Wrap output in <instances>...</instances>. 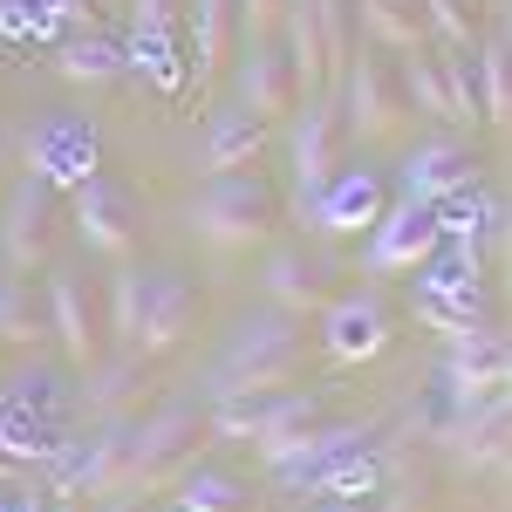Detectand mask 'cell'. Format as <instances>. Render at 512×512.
I'll return each mask as SVG.
<instances>
[{
	"mask_svg": "<svg viewBox=\"0 0 512 512\" xmlns=\"http://www.w3.org/2000/svg\"><path fill=\"white\" fill-rule=\"evenodd\" d=\"M301 349H308V328L294 315H280V308L239 315L226 349L212 355V369H205V403H246V396L287 390L294 369H301Z\"/></svg>",
	"mask_w": 512,
	"mask_h": 512,
	"instance_id": "6da1fadb",
	"label": "cell"
},
{
	"mask_svg": "<svg viewBox=\"0 0 512 512\" xmlns=\"http://www.w3.org/2000/svg\"><path fill=\"white\" fill-rule=\"evenodd\" d=\"M198 321V294L185 274H164V267H123L110 287V328L130 355H164L192 335Z\"/></svg>",
	"mask_w": 512,
	"mask_h": 512,
	"instance_id": "7a4b0ae2",
	"label": "cell"
},
{
	"mask_svg": "<svg viewBox=\"0 0 512 512\" xmlns=\"http://www.w3.org/2000/svg\"><path fill=\"white\" fill-rule=\"evenodd\" d=\"M192 239L212 253H239V246H260L280 226V192L260 171H212L185 205Z\"/></svg>",
	"mask_w": 512,
	"mask_h": 512,
	"instance_id": "3957f363",
	"label": "cell"
},
{
	"mask_svg": "<svg viewBox=\"0 0 512 512\" xmlns=\"http://www.w3.org/2000/svg\"><path fill=\"white\" fill-rule=\"evenodd\" d=\"M198 444H205V410L198 403H164L144 424H130V458H123V492L137 499H158L178 478L198 465Z\"/></svg>",
	"mask_w": 512,
	"mask_h": 512,
	"instance_id": "277c9868",
	"label": "cell"
},
{
	"mask_svg": "<svg viewBox=\"0 0 512 512\" xmlns=\"http://www.w3.org/2000/svg\"><path fill=\"white\" fill-rule=\"evenodd\" d=\"M342 76V103H335V117L349 130L355 144H383L396 123H403V96H396V69L383 62V48H369V41H355L349 62L335 69Z\"/></svg>",
	"mask_w": 512,
	"mask_h": 512,
	"instance_id": "5b68a950",
	"label": "cell"
},
{
	"mask_svg": "<svg viewBox=\"0 0 512 512\" xmlns=\"http://www.w3.org/2000/svg\"><path fill=\"white\" fill-rule=\"evenodd\" d=\"M76 239L89 246V253H103V260H130L137 253V233H144V198L130 192L123 178H110V171H89L76 192Z\"/></svg>",
	"mask_w": 512,
	"mask_h": 512,
	"instance_id": "8992f818",
	"label": "cell"
},
{
	"mask_svg": "<svg viewBox=\"0 0 512 512\" xmlns=\"http://www.w3.org/2000/svg\"><path fill=\"white\" fill-rule=\"evenodd\" d=\"M369 424H308V431H294V437H274V444H253L260 451V465L274 472L280 492H294V499H308L315 492V478L335 465V458H349V451H369Z\"/></svg>",
	"mask_w": 512,
	"mask_h": 512,
	"instance_id": "52a82bcc",
	"label": "cell"
},
{
	"mask_svg": "<svg viewBox=\"0 0 512 512\" xmlns=\"http://www.w3.org/2000/svg\"><path fill=\"white\" fill-rule=\"evenodd\" d=\"M321 417V390H274L246 403H205V437L212 444H274Z\"/></svg>",
	"mask_w": 512,
	"mask_h": 512,
	"instance_id": "ba28073f",
	"label": "cell"
},
{
	"mask_svg": "<svg viewBox=\"0 0 512 512\" xmlns=\"http://www.w3.org/2000/svg\"><path fill=\"white\" fill-rule=\"evenodd\" d=\"M492 390H506V335L492 321H478V328L444 342L431 396L444 403V417H451V410H465V403H478V396H492Z\"/></svg>",
	"mask_w": 512,
	"mask_h": 512,
	"instance_id": "9c48e42d",
	"label": "cell"
},
{
	"mask_svg": "<svg viewBox=\"0 0 512 512\" xmlns=\"http://www.w3.org/2000/svg\"><path fill=\"white\" fill-rule=\"evenodd\" d=\"M335 96H301L294 110H287V171H294V212L308 219V205L315 192L328 185V171H335Z\"/></svg>",
	"mask_w": 512,
	"mask_h": 512,
	"instance_id": "30bf717a",
	"label": "cell"
},
{
	"mask_svg": "<svg viewBox=\"0 0 512 512\" xmlns=\"http://www.w3.org/2000/svg\"><path fill=\"white\" fill-rule=\"evenodd\" d=\"M342 267L321 253V246H280V253H267V274H260V294H267V308H280V315L308 321L321 315L335 294H342Z\"/></svg>",
	"mask_w": 512,
	"mask_h": 512,
	"instance_id": "8fae6325",
	"label": "cell"
},
{
	"mask_svg": "<svg viewBox=\"0 0 512 512\" xmlns=\"http://www.w3.org/2000/svg\"><path fill=\"white\" fill-rule=\"evenodd\" d=\"M383 205H390V185H383L369 164H335L301 226H308V233H328V239L335 233H369V226L383 219Z\"/></svg>",
	"mask_w": 512,
	"mask_h": 512,
	"instance_id": "7c38bea8",
	"label": "cell"
},
{
	"mask_svg": "<svg viewBox=\"0 0 512 512\" xmlns=\"http://www.w3.org/2000/svg\"><path fill=\"white\" fill-rule=\"evenodd\" d=\"M437 253V219L424 205H383V219L362 233V274H417Z\"/></svg>",
	"mask_w": 512,
	"mask_h": 512,
	"instance_id": "4fadbf2b",
	"label": "cell"
},
{
	"mask_svg": "<svg viewBox=\"0 0 512 512\" xmlns=\"http://www.w3.org/2000/svg\"><path fill=\"white\" fill-rule=\"evenodd\" d=\"M178 0H130V35H123V76H144L151 89L185 82V55L171 41Z\"/></svg>",
	"mask_w": 512,
	"mask_h": 512,
	"instance_id": "5bb4252c",
	"label": "cell"
},
{
	"mask_svg": "<svg viewBox=\"0 0 512 512\" xmlns=\"http://www.w3.org/2000/svg\"><path fill=\"white\" fill-rule=\"evenodd\" d=\"M55 246V185H41L35 171L7 192V219H0V260L7 274H35Z\"/></svg>",
	"mask_w": 512,
	"mask_h": 512,
	"instance_id": "9a60e30c",
	"label": "cell"
},
{
	"mask_svg": "<svg viewBox=\"0 0 512 512\" xmlns=\"http://www.w3.org/2000/svg\"><path fill=\"white\" fill-rule=\"evenodd\" d=\"M28 171H35L41 185H55V192H76L89 171H103L96 130L82 117H41L35 130H28Z\"/></svg>",
	"mask_w": 512,
	"mask_h": 512,
	"instance_id": "2e32d148",
	"label": "cell"
},
{
	"mask_svg": "<svg viewBox=\"0 0 512 512\" xmlns=\"http://www.w3.org/2000/svg\"><path fill=\"white\" fill-rule=\"evenodd\" d=\"M390 308H383V294H369V287H355V294H335L328 308H321V349L335 355V362H376V355L390 349Z\"/></svg>",
	"mask_w": 512,
	"mask_h": 512,
	"instance_id": "e0dca14e",
	"label": "cell"
},
{
	"mask_svg": "<svg viewBox=\"0 0 512 512\" xmlns=\"http://www.w3.org/2000/svg\"><path fill=\"white\" fill-rule=\"evenodd\" d=\"M472 178H478V158L458 137H424V144L403 158V171H396V198L431 212L437 198H451L458 185H472Z\"/></svg>",
	"mask_w": 512,
	"mask_h": 512,
	"instance_id": "ac0fdd59",
	"label": "cell"
},
{
	"mask_svg": "<svg viewBox=\"0 0 512 512\" xmlns=\"http://www.w3.org/2000/svg\"><path fill=\"white\" fill-rule=\"evenodd\" d=\"M294 103H301V89H294L287 55H280L274 41H246V55H239V69H233V110L274 123V117H287Z\"/></svg>",
	"mask_w": 512,
	"mask_h": 512,
	"instance_id": "d6986e66",
	"label": "cell"
},
{
	"mask_svg": "<svg viewBox=\"0 0 512 512\" xmlns=\"http://www.w3.org/2000/svg\"><path fill=\"white\" fill-rule=\"evenodd\" d=\"M0 410H7V417H21L28 431H41V437H55V444H62L69 424H76V390H69L55 369H41V362H35V369H21V376H7V383H0Z\"/></svg>",
	"mask_w": 512,
	"mask_h": 512,
	"instance_id": "ffe728a7",
	"label": "cell"
},
{
	"mask_svg": "<svg viewBox=\"0 0 512 512\" xmlns=\"http://www.w3.org/2000/svg\"><path fill=\"white\" fill-rule=\"evenodd\" d=\"M437 219V239H465V246H492V253H506V205H499V192H485V185H458L451 198H437L431 205Z\"/></svg>",
	"mask_w": 512,
	"mask_h": 512,
	"instance_id": "44dd1931",
	"label": "cell"
},
{
	"mask_svg": "<svg viewBox=\"0 0 512 512\" xmlns=\"http://www.w3.org/2000/svg\"><path fill=\"white\" fill-rule=\"evenodd\" d=\"M41 315H48V335H55V349L69 355L76 369L96 362V315H89V301H82V280L76 274H48L41 287Z\"/></svg>",
	"mask_w": 512,
	"mask_h": 512,
	"instance_id": "7402d4cb",
	"label": "cell"
},
{
	"mask_svg": "<svg viewBox=\"0 0 512 512\" xmlns=\"http://www.w3.org/2000/svg\"><path fill=\"white\" fill-rule=\"evenodd\" d=\"M137 376H144V355H96L89 369H82V390H76V417L89 424H110V417H130V403H137Z\"/></svg>",
	"mask_w": 512,
	"mask_h": 512,
	"instance_id": "603a6c76",
	"label": "cell"
},
{
	"mask_svg": "<svg viewBox=\"0 0 512 512\" xmlns=\"http://www.w3.org/2000/svg\"><path fill=\"white\" fill-rule=\"evenodd\" d=\"M96 28V0H0V41H62Z\"/></svg>",
	"mask_w": 512,
	"mask_h": 512,
	"instance_id": "cb8c5ba5",
	"label": "cell"
},
{
	"mask_svg": "<svg viewBox=\"0 0 512 512\" xmlns=\"http://www.w3.org/2000/svg\"><path fill=\"white\" fill-rule=\"evenodd\" d=\"M349 7H355V41H369V48H390V55L431 48V21L417 0H349Z\"/></svg>",
	"mask_w": 512,
	"mask_h": 512,
	"instance_id": "d4e9b609",
	"label": "cell"
},
{
	"mask_svg": "<svg viewBox=\"0 0 512 512\" xmlns=\"http://www.w3.org/2000/svg\"><path fill=\"white\" fill-rule=\"evenodd\" d=\"M280 28H287V69H294V89L301 96H321L328 89V41H321V14H315V0H287L280 7Z\"/></svg>",
	"mask_w": 512,
	"mask_h": 512,
	"instance_id": "484cf974",
	"label": "cell"
},
{
	"mask_svg": "<svg viewBox=\"0 0 512 512\" xmlns=\"http://www.w3.org/2000/svg\"><path fill=\"white\" fill-rule=\"evenodd\" d=\"M55 55V76L62 82H76V89H110V82H123V41L110 35H96V28H82V35H62V41H48Z\"/></svg>",
	"mask_w": 512,
	"mask_h": 512,
	"instance_id": "4316f807",
	"label": "cell"
},
{
	"mask_svg": "<svg viewBox=\"0 0 512 512\" xmlns=\"http://www.w3.org/2000/svg\"><path fill=\"white\" fill-rule=\"evenodd\" d=\"M260 144H267V123L226 103V110H212V123H205L198 164H205V178H212V171H246V164L260 158Z\"/></svg>",
	"mask_w": 512,
	"mask_h": 512,
	"instance_id": "83f0119b",
	"label": "cell"
},
{
	"mask_svg": "<svg viewBox=\"0 0 512 512\" xmlns=\"http://www.w3.org/2000/svg\"><path fill=\"white\" fill-rule=\"evenodd\" d=\"M185 41H192L185 69L198 82H212L226 62V41H233V0H185Z\"/></svg>",
	"mask_w": 512,
	"mask_h": 512,
	"instance_id": "f1b7e54d",
	"label": "cell"
},
{
	"mask_svg": "<svg viewBox=\"0 0 512 512\" xmlns=\"http://www.w3.org/2000/svg\"><path fill=\"white\" fill-rule=\"evenodd\" d=\"M472 82H478V123H506V103H512L506 28H492V35H478V48H472Z\"/></svg>",
	"mask_w": 512,
	"mask_h": 512,
	"instance_id": "f546056e",
	"label": "cell"
},
{
	"mask_svg": "<svg viewBox=\"0 0 512 512\" xmlns=\"http://www.w3.org/2000/svg\"><path fill=\"white\" fill-rule=\"evenodd\" d=\"M171 506L178 512H253L246 485L233 472H212V465H192V472L171 485Z\"/></svg>",
	"mask_w": 512,
	"mask_h": 512,
	"instance_id": "4dcf8cb0",
	"label": "cell"
},
{
	"mask_svg": "<svg viewBox=\"0 0 512 512\" xmlns=\"http://www.w3.org/2000/svg\"><path fill=\"white\" fill-rule=\"evenodd\" d=\"M0 342L7 349H41L48 342V315L35 308V287L21 274H0Z\"/></svg>",
	"mask_w": 512,
	"mask_h": 512,
	"instance_id": "1f68e13d",
	"label": "cell"
},
{
	"mask_svg": "<svg viewBox=\"0 0 512 512\" xmlns=\"http://www.w3.org/2000/svg\"><path fill=\"white\" fill-rule=\"evenodd\" d=\"M376 492H383V458L349 451V458H335V465L315 478L308 499H349V506H362V499H376Z\"/></svg>",
	"mask_w": 512,
	"mask_h": 512,
	"instance_id": "d6a6232c",
	"label": "cell"
},
{
	"mask_svg": "<svg viewBox=\"0 0 512 512\" xmlns=\"http://www.w3.org/2000/svg\"><path fill=\"white\" fill-rule=\"evenodd\" d=\"M396 96H403L417 117L451 123V110H444V76H437V55H431V48H410V55H403V69H396Z\"/></svg>",
	"mask_w": 512,
	"mask_h": 512,
	"instance_id": "836d02e7",
	"label": "cell"
},
{
	"mask_svg": "<svg viewBox=\"0 0 512 512\" xmlns=\"http://www.w3.org/2000/svg\"><path fill=\"white\" fill-rule=\"evenodd\" d=\"M437 76H444V110L451 123H478V82H472V48H444L437 41Z\"/></svg>",
	"mask_w": 512,
	"mask_h": 512,
	"instance_id": "e575fe53",
	"label": "cell"
},
{
	"mask_svg": "<svg viewBox=\"0 0 512 512\" xmlns=\"http://www.w3.org/2000/svg\"><path fill=\"white\" fill-rule=\"evenodd\" d=\"M315 14H321V41H328V69H342L355 48V7L349 0H315Z\"/></svg>",
	"mask_w": 512,
	"mask_h": 512,
	"instance_id": "d590c367",
	"label": "cell"
},
{
	"mask_svg": "<svg viewBox=\"0 0 512 512\" xmlns=\"http://www.w3.org/2000/svg\"><path fill=\"white\" fill-rule=\"evenodd\" d=\"M280 7H287V0H233L239 35H246V41H260V35H267V28L280 21Z\"/></svg>",
	"mask_w": 512,
	"mask_h": 512,
	"instance_id": "8d00e7d4",
	"label": "cell"
},
{
	"mask_svg": "<svg viewBox=\"0 0 512 512\" xmlns=\"http://www.w3.org/2000/svg\"><path fill=\"white\" fill-rule=\"evenodd\" d=\"M103 512H158V506H151V499H123L117 492V499H103Z\"/></svg>",
	"mask_w": 512,
	"mask_h": 512,
	"instance_id": "74e56055",
	"label": "cell"
},
{
	"mask_svg": "<svg viewBox=\"0 0 512 512\" xmlns=\"http://www.w3.org/2000/svg\"><path fill=\"white\" fill-rule=\"evenodd\" d=\"M21 478H28V472H21L14 458H0V485H21Z\"/></svg>",
	"mask_w": 512,
	"mask_h": 512,
	"instance_id": "f35d334b",
	"label": "cell"
},
{
	"mask_svg": "<svg viewBox=\"0 0 512 512\" xmlns=\"http://www.w3.org/2000/svg\"><path fill=\"white\" fill-rule=\"evenodd\" d=\"M294 512H315V499H301V506H294Z\"/></svg>",
	"mask_w": 512,
	"mask_h": 512,
	"instance_id": "ab89813d",
	"label": "cell"
},
{
	"mask_svg": "<svg viewBox=\"0 0 512 512\" xmlns=\"http://www.w3.org/2000/svg\"><path fill=\"white\" fill-rule=\"evenodd\" d=\"M0 512H14V499H0Z\"/></svg>",
	"mask_w": 512,
	"mask_h": 512,
	"instance_id": "60d3db41",
	"label": "cell"
},
{
	"mask_svg": "<svg viewBox=\"0 0 512 512\" xmlns=\"http://www.w3.org/2000/svg\"><path fill=\"white\" fill-rule=\"evenodd\" d=\"M62 512H76V506H69V499H62Z\"/></svg>",
	"mask_w": 512,
	"mask_h": 512,
	"instance_id": "b9f144b4",
	"label": "cell"
},
{
	"mask_svg": "<svg viewBox=\"0 0 512 512\" xmlns=\"http://www.w3.org/2000/svg\"><path fill=\"white\" fill-rule=\"evenodd\" d=\"M164 512H178V506H164Z\"/></svg>",
	"mask_w": 512,
	"mask_h": 512,
	"instance_id": "7bdbcfd3",
	"label": "cell"
}]
</instances>
